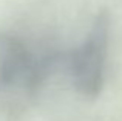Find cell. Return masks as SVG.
<instances>
[{"instance_id": "6da1fadb", "label": "cell", "mask_w": 122, "mask_h": 121, "mask_svg": "<svg viewBox=\"0 0 122 121\" xmlns=\"http://www.w3.org/2000/svg\"><path fill=\"white\" fill-rule=\"evenodd\" d=\"M110 28V12L101 9L83 42L66 58V70L71 76L73 85L85 99L97 98L104 88Z\"/></svg>"}, {"instance_id": "7a4b0ae2", "label": "cell", "mask_w": 122, "mask_h": 121, "mask_svg": "<svg viewBox=\"0 0 122 121\" xmlns=\"http://www.w3.org/2000/svg\"><path fill=\"white\" fill-rule=\"evenodd\" d=\"M40 60L19 37L0 33V93L20 90L33 95L45 82Z\"/></svg>"}]
</instances>
